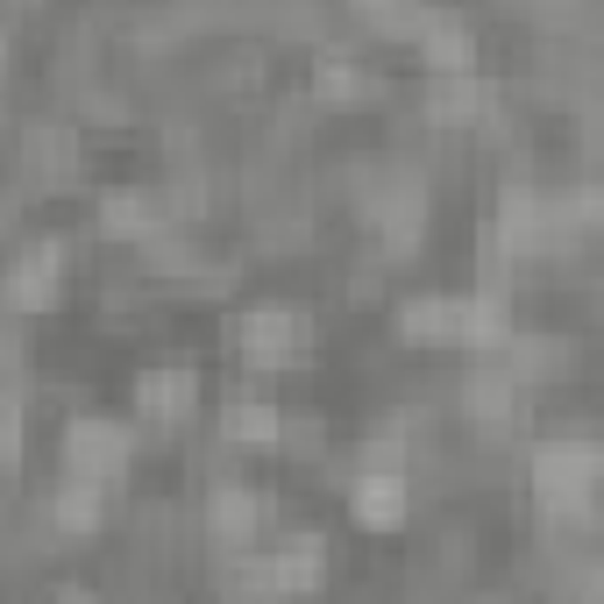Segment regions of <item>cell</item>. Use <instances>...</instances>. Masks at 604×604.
Wrapping results in <instances>:
<instances>
[{
    "label": "cell",
    "instance_id": "obj_1",
    "mask_svg": "<svg viewBox=\"0 0 604 604\" xmlns=\"http://www.w3.org/2000/svg\"><path fill=\"white\" fill-rule=\"evenodd\" d=\"M363 519H399V483H363Z\"/></svg>",
    "mask_w": 604,
    "mask_h": 604
}]
</instances>
